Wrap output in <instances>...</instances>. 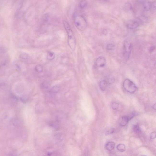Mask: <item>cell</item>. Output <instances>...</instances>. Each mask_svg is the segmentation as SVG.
<instances>
[{
  "instance_id": "1",
  "label": "cell",
  "mask_w": 156,
  "mask_h": 156,
  "mask_svg": "<svg viewBox=\"0 0 156 156\" xmlns=\"http://www.w3.org/2000/svg\"><path fill=\"white\" fill-rule=\"evenodd\" d=\"M64 24L68 35V44L71 50L74 51L75 49L76 41L73 32L68 22L64 21Z\"/></svg>"
},
{
  "instance_id": "2",
  "label": "cell",
  "mask_w": 156,
  "mask_h": 156,
  "mask_svg": "<svg viewBox=\"0 0 156 156\" xmlns=\"http://www.w3.org/2000/svg\"><path fill=\"white\" fill-rule=\"evenodd\" d=\"M74 22L76 27L80 31H83L87 28V21L82 15L77 14L75 16Z\"/></svg>"
},
{
  "instance_id": "3",
  "label": "cell",
  "mask_w": 156,
  "mask_h": 156,
  "mask_svg": "<svg viewBox=\"0 0 156 156\" xmlns=\"http://www.w3.org/2000/svg\"><path fill=\"white\" fill-rule=\"evenodd\" d=\"M123 56L126 60H129L131 55L132 50V44L129 40H126L123 46Z\"/></svg>"
},
{
  "instance_id": "4",
  "label": "cell",
  "mask_w": 156,
  "mask_h": 156,
  "mask_svg": "<svg viewBox=\"0 0 156 156\" xmlns=\"http://www.w3.org/2000/svg\"><path fill=\"white\" fill-rule=\"evenodd\" d=\"M123 86L127 91L131 93H133L137 90V87L135 84L128 79H126L124 81Z\"/></svg>"
},
{
  "instance_id": "5",
  "label": "cell",
  "mask_w": 156,
  "mask_h": 156,
  "mask_svg": "<svg viewBox=\"0 0 156 156\" xmlns=\"http://www.w3.org/2000/svg\"><path fill=\"white\" fill-rule=\"evenodd\" d=\"M139 23L136 20H130L127 21L126 23V26L128 29H134L139 26Z\"/></svg>"
},
{
  "instance_id": "6",
  "label": "cell",
  "mask_w": 156,
  "mask_h": 156,
  "mask_svg": "<svg viewBox=\"0 0 156 156\" xmlns=\"http://www.w3.org/2000/svg\"><path fill=\"white\" fill-rule=\"evenodd\" d=\"M95 63L97 67H104L106 64V59L104 57H98L96 59Z\"/></svg>"
},
{
  "instance_id": "7",
  "label": "cell",
  "mask_w": 156,
  "mask_h": 156,
  "mask_svg": "<svg viewBox=\"0 0 156 156\" xmlns=\"http://www.w3.org/2000/svg\"><path fill=\"white\" fill-rule=\"evenodd\" d=\"M139 1L146 11H149L151 9L152 6L151 2L148 1Z\"/></svg>"
},
{
  "instance_id": "8",
  "label": "cell",
  "mask_w": 156,
  "mask_h": 156,
  "mask_svg": "<svg viewBox=\"0 0 156 156\" xmlns=\"http://www.w3.org/2000/svg\"><path fill=\"white\" fill-rule=\"evenodd\" d=\"M129 121V119L128 116H122L120 120V125L121 126H125L127 125Z\"/></svg>"
},
{
  "instance_id": "9",
  "label": "cell",
  "mask_w": 156,
  "mask_h": 156,
  "mask_svg": "<svg viewBox=\"0 0 156 156\" xmlns=\"http://www.w3.org/2000/svg\"><path fill=\"white\" fill-rule=\"evenodd\" d=\"M115 147V144L113 141H110L107 142L105 145V149L107 151H111L114 149Z\"/></svg>"
},
{
  "instance_id": "10",
  "label": "cell",
  "mask_w": 156,
  "mask_h": 156,
  "mask_svg": "<svg viewBox=\"0 0 156 156\" xmlns=\"http://www.w3.org/2000/svg\"><path fill=\"white\" fill-rule=\"evenodd\" d=\"M108 83L105 80H102L100 83L99 87L101 90L105 91L107 88Z\"/></svg>"
},
{
  "instance_id": "11",
  "label": "cell",
  "mask_w": 156,
  "mask_h": 156,
  "mask_svg": "<svg viewBox=\"0 0 156 156\" xmlns=\"http://www.w3.org/2000/svg\"><path fill=\"white\" fill-rule=\"evenodd\" d=\"M138 21L139 24L140 23L144 24V23H146L148 21V18L144 16H141L138 18Z\"/></svg>"
},
{
  "instance_id": "12",
  "label": "cell",
  "mask_w": 156,
  "mask_h": 156,
  "mask_svg": "<svg viewBox=\"0 0 156 156\" xmlns=\"http://www.w3.org/2000/svg\"><path fill=\"white\" fill-rule=\"evenodd\" d=\"M133 132L136 134L139 135L141 134V131L139 126L138 124H136L133 126Z\"/></svg>"
},
{
  "instance_id": "13",
  "label": "cell",
  "mask_w": 156,
  "mask_h": 156,
  "mask_svg": "<svg viewBox=\"0 0 156 156\" xmlns=\"http://www.w3.org/2000/svg\"><path fill=\"white\" fill-rule=\"evenodd\" d=\"M116 148L118 150L121 152H124L126 150L125 145L122 144L118 145Z\"/></svg>"
},
{
  "instance_id": "14",
  "label": "cell",
  "mask_w": 156,
  "mask_h": 156,
  "mask_svg": "<svg viewBox=\"0 0 156 156\" xmlns=\"http://www.w3.org/2000/svg\"><path fill=\"white\" fill-rule=\"evenodd\" d=\"M55 58V54L52 52H49L48 53L47 59L51 61L53 60Z\"/></svg>"
},
{
  "instance_id": "15",
  "label": "cell",
  "mask_w": 156,
  "mask_h": 156,
  "mask_svg": "<svg viewBox=\"0 0 156 156\" xmlns=\"http://www.w3.org/2000/svg\"><path fill=\"white\" fill-rule=\"evenodd\" d=\"M79 7L81 9H84L86 8L87 5V2L86 0L81 1L79 3Z\"/></svg>"
},
{
  "instance_id": "16",
  "label": "cell",
  "mask_w": 156,
  "mask_h": 156,
  "mask_svg": "<svg viewBox=\"0 0 156 156\" xmlns=\"http://www.w3.org/2000/svg\"><path fill=\"white\" fill-rule=\"evenodd\" d=\"M115 45L112 43L108 44L106 47V48L108 50H114L115 49Z\"/></svg>"
},
{
  "instance_id": "17",
  "label": "cell",
  "mask_w": 156,
  "mask_h": 156,
  "mask_svg": "<svg viewBox=\"0 0 156 156\" xmlns=\"http://www.w3.org/2000/svg\"><path fill=\"white\" fill-rule=\"evenodd\" d=\"M124 8L127 11H129L132 9V6L131 3H127L124 5Z\"/></svg>"
},
{
  "instance_id": "18",
  "label": "cell",
  "mask_w": 156,
  "mask_h": 156,
  "mask_svg": "<svg viewBox=\"0 0 156 156\" xmlns=\"http://www.w3.org/2000/svg\"><path fill=\"white\" fill-rule=\"evenodd\" d=\"M107 83L111 85L115 81V78L112 76H110L108 78Z\"/></svg>"
},
{
  "instance_id": "19",
  "label": "cell",
  "mask_w": 156,
  "mask_h": 156,
  "mask_svg": "<svg viewBox=\"0 0 156 156\" xmlns=\"http://www.w3.org/2000/svg\"><path fill=\"white\" fill-rule=\"evenodd\" d=\"M35 69L37 72L39 73L42 72L43 70V67L40 65L37 66L35 67Z\"/></svg>"
},
{
  "instance_id": "20",
  "label": "cell",
  "mask_w": 156,
  "mask_h": 156,
  "mask_svg": "<svg viewBox=\"0 0 156 156\" xmlns=\"http://www.w3.org/2000/svg\"><path fill=\"white\" fill-rule=\"evenodd\" d=\"M60 90V88L58 86H55L52 87L51 89V92L53 93H57Z\"/></svg>"
},
{
  "instance_id": "21",
  "label": "cell",
  "mask_w": 156,
  "mask_h": 156,
  "mask_svg": "<svg viewBox=\"0 0 156 156\" xmlns=\"http://www.w3.org/2000/svg\"><path fill=\"white\" fill-rule=\"evenodd\" d=\"M112 107L113 110H116L119 108V104L116 102H113L112 104Z\"/></svg>"
},
{
  "instance_id": "22",
  "label": "cell",
  "mask_w": 156,
  "mask_h": 156,
  "mask_svg": "<svg viewBox=\"0 0 156 156\" xmlns=\"http://www.w3.org/2000/svg\"><path fill=\"white\" fill-rule=\"evenodd\" d=\"M114 129L112 128L110 129L109 130L105 132V135H109L111 134L114 133Z\"/></svg>"
},
{
  "instance_id": "23",
  "label": "cell",
  "mask_w": 156,
  "mask_h": 156,
  "mask_svg": "<svg viewBox=\"0 0 156 156\" xmlns=\"http://www.w3.org/2000/svg\"><path fill=\"white\" fill-rule=\"evenodd\" d=\"M156 132H152L150 135V138L151 139H154L156 138Z\"/></svg>"
},
{
  "instance_id": "24",
  "label": "cell",
  "mask_w": 156,
  "mask_h": 156,
  "mask_svg": "<svg viewBox=\"0 0 156 156\" xmlns=\"http://www.w3.org/2000/svg\"><path fill=\"white\" fill-rule=\"evenodd\" d=\"M42 87H43V88H48V84L46 82H44L42 83Z\"/></svg>"
},
{
  "instance_id": "25",
  "label": "cell",
  "mask_w": 156,
  "mask_h": 156,
  "mask_svg": "<svg viewBox=\"0 0 156 156\" xmlns=\"http://www.w3.org/2000/svg\"><path fill=\"white\" fill-rule=\"evenodd\" d=\"M155 49V47L154 46H152L150 47V48L149 51H150V52H153L154 51Z\"/></svg>"
},
{
  "instance_id": "26",
  "label": "cell",
  "mask_w": 156,
  "mask_h": 156,
  "mask_svg": "<svg viewBox=\"0 0 156 156\" xmlns=\"http://www.w3.org/2000/svg\"><path fill=\"white\" fill-rule=\"evenodd\" d=\"M153 109H154L155 110H156V104H155L154 105H153Z\"/></svg>"
},
{
  "instance_id": "27",
  "label": "cell",
  "mask_w": 156,
  "mask_h": 156,
  "mask_svg": "<svg viewBox=\"0 0 156 156\" xmlns=\"http://www.w3.org/2000/svg\"><path fill=\"white\" fill-rule=\"evenodd\" d=\"M140 156H147L145 155H140Z\"/></svg>"
}]
</instances>
